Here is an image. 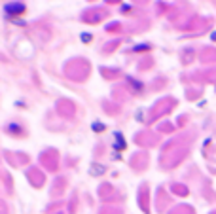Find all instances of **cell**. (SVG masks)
Here are the masks:
<instances>
[]
</instances>
